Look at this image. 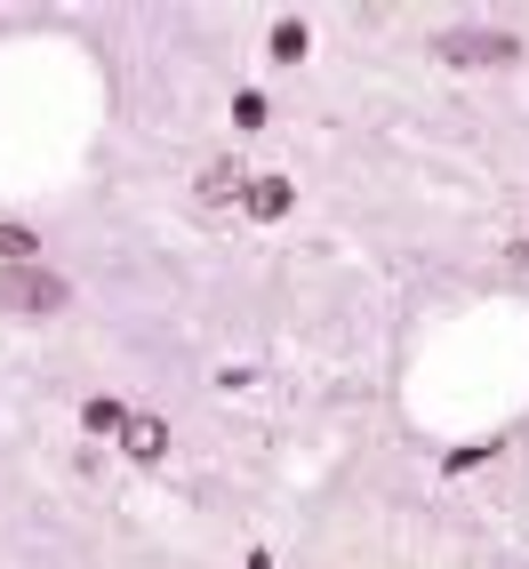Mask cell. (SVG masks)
I'll return each mask as SVG.
<instances>
[{"label":"cell","mask_w":529,"mask_h":569,"mask_svg":"<svg viewBox=\"0 0 529 569\" xmlns=\"http://www.w3.org/2000/svg\"><path fill=\"white\" fill-rule=\"evenodd\" d=\"M0 306L9 313H64L72 289L57 273H41V264H0Z\"/></svg>","instance_id":"6da1fadb"},{"label":"cell","mask_w":529,"mask_h":569,"mask_svg":"<svg viewBox=\"0 0 529 569\" xmlns=\"http://www.w3.org/2000/svg\"><path fill=\"white\" fill-rule=\"evenodd\" d=\"M441 57L449 64H513L521 57V41H513V32H498V24H466V32H441Z\"/></svg>","instance_id":"7a4b0ae2"},{"label":"cell","mask_w":529,"mask_h":569,"mask_svg":"<svg viewBox=\"0 0 529 569\" xmlns=\"http://www.w3.org/2000/svg\"><path fill=\"white\" fill-rule=\"evenodd\" d=\"M241 193H249V169H241V161H209L201 184H193V201H201V209H233Z\"/></svg>","instance_id":"3957f363"},{"label":"cell","mask_w":529,"mask_h":569,"mask_svg":"<svg viewBox=\"0 0 529 569\" xmlns=\"http://www.w3.org/2000/svg\"><path fill=\"white\" fill-rule=\"evenodd\" d=\"M121 449H129L137 466H161V458H169V417L137 409V417H129V433H121Z\"/></svg>","instance_id":"277c9868"},{"label":"cell","mask_w":529,"mask_h":569,"mask_svg":"<svg viewBox=\"0 0 529 569\" xmlns=\"http://www.w3.org/2000/svg\"><path fill=\"white\" fill-rule=\"evenodd\" d=\"M289 201H297V184H289V177H249V193H241V209L264 217V224L289 217Z\"/></svg>","instance_id":"5b68a950"},{"label":"cell","mask_w":529,"mask_h":569,"mask_svg":"<svg viewBox=\"0 0 529 569\" xmlns=\"http://www.w3.org/2000/svg\"><path fill=\"white\" fill-rule=\"evenodd\" d=\"M129 417H137V409H121V401H112V393H97V401L81 409V426H89L97 441H121V433H129Z\"/></svg>","instance_id":"8992f818"},{"label":"cell","mask_w":529,"mask_h":569,"mask_svg":"<svg viewBox=\"0 0 529 569\" xmlns=\"http://www.w3.org/2000/svg\"><path fill=\"white\" fill-rule=\"evenodd\" d=\"M306 49H313V32L297 24V17H281V24H273V41H264V57H273V64H297Z\"/></svg>","instance_id":"52a82bcc"},{"label":"cell","mask_w":529,"mask_h":569,"mask_svg":"<svg viewBox=\"0 0 529 569\" xmlns=\"http://www.w3.org/2000/svg\"><path fill=\"white\" fill-rule=\"evenodd\" d=\"M32 257H41V233H24V224L0 217V264H32Z\"/></svg>","instance_id":"ba28073f"},{"label":"cell","mask_w":529,"mask_h":569,"mask_svg":"<svg viewBox=\"0 0 529 569\" xmlns=\"http://www.w3.org/2000/svg\"><path fill=\"white\" fill-rule=\"evenodd\" d=\"M233 121H241V129H264V97H257V89L233 97Z\"/></svg>","instance_id":"9c48e42d"}]
</instances>
